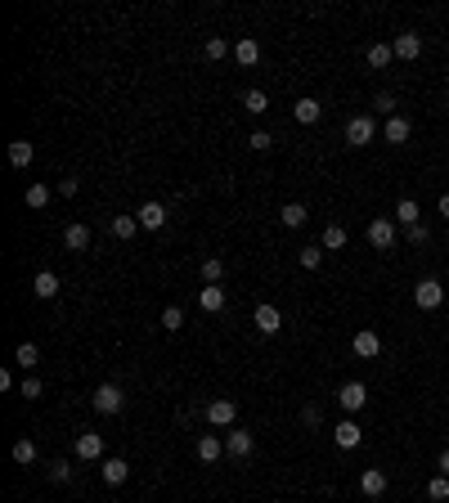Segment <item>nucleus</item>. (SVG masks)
I'll return each mask as SVG.
<instances>
[{
	"mask_svg": "<svg viewBox=\"0 0 449 503\" xmlns=\"http://www.w3.org/2000/svg\"><path fill=\"white\" fill-rule=\"evenodd\" d=\"M441 216H449V194H445V198H441Z\"/></svg>",
	"mask_w": 449,
	"mask_h": 503,
	"instance_id": "44",
	"label": "nucleus"
},
{
	"mask_svg": "<svg viewBox=\"0 0 449 503\" xmlns=\"http://www.w3.org/2000/svg\"><path fill=\"white\" fill-rule=\"evenodd\" d=\"M409 117H387V144H405L409 139Z\"/></svg>",
	"mask_w": 449,
	"mask_h": 503,
	"instance_id": "24",
	"label": "nucleus"
},
{
	"mask_svg": "<svg viewBox=\"0 0 449 503\" xmlns=\"http://www.w3.org/2000/svg\"><path fill=\"white\" fill-rule=\"evenodd\" d=\"M14 359H18V364H23V368H32L36 359H41V350H36L32 341H18V346H14Z\"/></svg>",
	"mask_w": 449,
	"mask_h": 503,
	"instance_id": "30",
	"label": "nucleus"
},
{
	"mask_svg": "<svg viewBox=\"0 0 449 503\" xmlns=\"http://www.w3.org/2000/svg\"><path fill=\"white\" fill-rule=\"evenodd\" d=\"M391 50H396V59H418V54H423V36L418 32H400Z\"/></svg>",
	"mask_w": 449,
	"mask_h": 503,
	"instance_id": "11",
	"label": "nucleus"
},
{
	"mask_svg": "<svg viewBox=\"0 0 449 503\" xmlns=\"http://www.w3.org/2000/svg\"><path fill=\"white\" fill-rule=\"evenodd\" d=\"M45 203H50V189H45V185H27V207H32V212H41Z\"/></svg>",
	"mask_w": 449,
	"mask_h": 503,
	"instance_id": "33",
	"label": "nucleus"
},
{
	"mask_svg": "<svg viewBox=\"0 0 449 503\" xmlns=\"http://www.w3.org/2000/svg\"><path fill=\"white\" fill-rule=\"evenodd\" d=\"M135 216H139V225H144V230H162V225H167V207H162V203H144Z\"/></svg>",
	"mask_w": 449,
	"mask_h": 503,
	"instance_id": "17",
	"label": "nucleus"
},
{
	"mask_svg": "<svg viewBox=\"0 0 449 503\" xmlns=\"http://www.w3.org/2000/svg\"><path fill=\"white\" fill-rule=\"evenodd\" d=\"M23 395H27V400H36V395H41V382H36V377H23Z\"/></svg>",
	"mask_w": 449,
	"mask_h": 503,
	"instance_id": "42",
	"label": "nucleus"
},
{
	"mask_svg": "<svg viewBox=\"0 0 449 503\" xmlns=\"http://www.w3.org/2000/svg\"><path fill=\"white\" fill-rule=\"evenodd\" d=\"M396 221H387V216H378V221H368V243H373L378 252H391L396 248Z\"/></svg>",
	"mask_w": 449,
	"mask_h": 503,
	"instance_id": "2",
	"label": "nucleus"
},
{
	"mask_svg": "<svg viewBox=\"0 0 449 503\" xmlns=\"http://www.w3.org/2000/svg\"><path fill=\"white\" fill-rule=\"evenodd\" d=\"M234 59H238V63H243V68H252V63H256V59H261V45H256V41H252V36H243V41H238V45H234Z\"/></svg>",
	"mask_w": 449,
	"mask_h": 503,
	"instance_id": "22",
	"label": "nucleus"
},
{
	"mask_svg": "<svg viewBox=\"0 0 449 503\" xmlns=\"http://www.w3.org/2000/svg\"><path fill=\"white\" fill-rule=\"evenodd\" d=\"M198 306H203L207 315H216V310H225V288H221V283H207V288L198 292Z\"/></svg>",
	"mask_w": 449,
	"mask_h": 503,
	"instance_id": "13",
	"label": "nucleus"
},
{
	"mask_svg": "<svg viewBox=\"0 0 449 503\" xmlns=\"http://www.w3.org/2000/svg\"><path fill=\"white\" fill-rule=\"evenodd\" d=\"M59 288H63V283H59V274H54V270H41V274L32 279V292H36L41 301H54V297H59Z\"/></svg>",
	"mask_w": 449,
	"mask_h": 503,
	"instance_id": "9",
	"label": "nucleus"
},
{
	"mask_svg": "<svg viewBox=\"0 0 449 503\" xmlns=\"http://www.w3.org/2000/svg\"><path fill=\"white\" fill-rule=\"evenodd\" d=\"M234 418H238V404L234 400H207V423L212 427H234Z\"/></svg>",
	"mask_w": 449,
	"mask_h": 503,
	"instance_id": "6",
	"label": "nucleus"
},
{
	"mask_svg": "<svg viewBox=\"0 0 449 503\" xmlns=\"http://www.w3.org/2000/svg\"><path fill=\"white\" fill-rule=\"evenodd\" d=\"M162 328H167V333L185 328V310H180V306H167V310H162Z\"/></svg>",
	"mask_w": 449,
	"mask_h": 503,
	"instance_id": "34",
	"label": "nucleus"
},
{
	"mask_svg": "<svg viewBox=\"0 0 449 503\" xmlns=\"http://www.w3.org/2000/svg\"><path fill=\"white\" fill-rule=\"evenodd\" d=\"M225 54H229V41H225V36H207V59H225Z\"/></svg>",
	"mask_w": 449,
	"mask_h": 503,
	"instance_id": "36",
	"label": "nucleus"
},
{
	"mask_svg": "<svg viewBox=\"0 0 449 503\" xmlns=\"http://www.w3.org/2000/svg\"><path fill=\"white\" fill-rule=\"evenodd\" d=\"M350 350H355L359 359H378V350H382V341L373 328H364V333H355V341H350Z\"/></svg>",
	"mask_w": 449,
	"mask_h": 503,
	"instance_id": "12",
	"label": "nucleus"
},
{
	"mask_svg": "<svg viewBox=\"0 0 449 503\" xmlns=\"http://www.w3.org/2000/svg\"><path fill=\"white\" fill-rule=\"evenodd\" d=\"M32 157H36V148L27 144V139H14V144H9V162H14L18 171H23V167H32Z\"/></svg>",
	"mask_w": 449,
	"mask_h": 503,
	"instance_id": "23",
	"label": "nucleus"
},
{
	"mask_svg": "<svg viewBox=\"0 0 449 503\" xmlns=\"http://www.w3.org/2000/svg\"><path fill=\"white\" fill-rule=\"evenodd\" d=\"M63 248L85 252V248H90V230H85V225H68V230H63Z\"/></svg>",
	"mask_w": 449,
	"mask_h": 503,
	"instance_id": "21",
	"label": "nucleus"
},
{
	"mask_svg": "<svg viewBox=\"0 0 449 503\" xmlns=\"http://www.w3.org/2000/svg\"><path fill=\"white\" fill-rule=\"evenodd\" d=\"M396 59V50H391L387 41H378V45H368V68H387V63Z\"/></svg>",
	"mask_w": 449,
	"mask_h": 503,
	"instance_id": "25",
	"label": "nucleus"
},
{
	"mask_svg": "<svg viewBox=\"0 0 449 503\" xmlns=\"http://www.w3.org/2000/svg\"><path fill=\"white\" fill-rule=\"evenodd\" d=\"M427 499H432V503H445L449 499V477H432V481H427Z\"/></svg>",
	"mask_w": 449,
	"mask_h": 503,
	"instance_id": "31",
	"label": "nucleus"
},
{
	"mask_svg": "<svg viewBox=\"0 0 449 503\" xmlns=\"http://www.w3.org/2000/svg\"><path fill=\"white\" fill-rule=\"evenodd\" d=\"M270 144H274V135H270V130H252V135H247V148H256V153H265Z\"/></svg>",
	"mask_w": 449,
	"mask_h": 503,
	"instance_id": "37",
	"label": "nucleus"
},
{
	"mask_svg": "<svg viewBox=\"0 0 449 503\" xmlns=\"http://www.w3.org/2000/svg\"><path fill=\"white\" fill-rule=\"evenodd\" d=\"M418 216H423V212H418V203H414V198H400V207H396V221L405 225V230H409V225H418Z\"/></svg>",
	"mask_w": 449,
	"mask_h": 503,
	"instance_id": "26",
	"label": "nucleus"
},
{
	"mask_svg": "<svg viewBox=\"0 0 449 503\" xmlns=\"http://www.w3.org/2000/svg\"><path fill=\"white\" fill-rule=\"evenodd\" d=\"M76 459H85V463L103 459V436L99 432H81L76 436Z\"/></svg>",
	"mask_w": 449,
	"mask_h": 503,
	"instance_id": "8",
	"label": "nucleus"
},
{
	"mask_svg": "<svg viewBox=\"0 0 449 503\" xmlns=\"http://www.w3.org/2000/svg\"><path fill=\"white\" fill-rule=\"evenodd\" d=\"M332 441H337L341 450H355V445L364 441V432H359V427H355V423L346 418V423H337V427H332Z\"/></svg>",
	"mask_w": 449,
	"mask_h": 503,
	"instance_id": "14",
	"label": "nucleus"
},
{
	"mask_svg": "<svg viewBox=\"0 0 449 503\" xmlns=\"http://www.w3.org/2000/svg\"><path fill=\"white\" fill-rule=\"evenodd\" d=\"M225 279V261L221 256H207L203 261V283H221Z\"/></svg>",
	"mask_w": 449,
	"mask_h": 503,
	"instance_id": "29",
	"label": "nucleus"
},
{
	"mask_svg": "<svg viewBox=\"0 0 449 503\" xmlns=\"http://www.w3.org/2000/svg\"><path fill=\"white\" fill-rule=\"evenodd\" d=\"M405 234H409V243H427V239H432V230H427L423 221H418V225H409Z\"/></svg>",
	"mask_w": 449,
	"mask_h": 503,
	"instance_id": "40",
	"label": "nucleus"
},
{
	"mask_svg": "<svg viewBox=\"0 0 449 503\" xmlns=\"http://www.w3.org/2000/svg\"><path fill=\"white\" fill-rule=\"evenodd\" d=\"M373 108H382L387 117H396V112H391V108H396V99H391V94H378V99H373Z\"/></svg>",
	"mask_w": 449,
	"mask_h": 503,
	"instance_id": "41",
	"label": "nucleus"
},
{
	"mask_svg": "<svg viewBox=\"0 0 449 503\" xmlns=\"http://www.w3.org/2000/svg\"><path fill=\"white\" fill-rule=\"evenodd\" d=\"M221 454H225V441H216L212 432H207V436H198V459H203V463H216Z\"/></svg>",
	"mask_w": 449,
	"mask_h": 503,
	"instance_id": "20",
	"label": "nucleus"
},
{
	"mask_svg": "<svg viewBox=\"0 0 449 503\" xmlns=\"http://www.w3.org/2000/svg\"><path fill=\"white\" fill-rule=\"evenodd\" d=\"M323 248H328V252L346 248V230H341V225H328V230H323Z\"/></svg>",
	"mask_w": 449,
	"mask_h": 503,
	"instance_id": "32",
	"label": "nucleus"
},
{
	"mask_svg": "<svg viewBox=\"0 0 449 503\" xmlns=\"http://www.w3.org/2000/svg\"><path fill=\"white\" fill-rule=\"evenodd\" d=\"M414 301H418V310H436L445 301V288L436 279H418V288H414Z\"/></svg>",
	"mask_w": 449,
	"mask_h": 503,
	"instance_id": "5",
	"label": "nucleus"
},
{
	"mask_svg": "<svg viewBox=\"0 0 449 503\" xmlns=\"http://www.w3.org/2000/svg\"><path fill=\"white\" fill-rule=\"evenodd\" d=\"M436 468H441V477H449V450H441V463H436Z\"/></svg>",
	"mask_w": 449,
	"mask_h": 503,
	"instance_id": "43",
	"label": "nucleus"
},
{
	"mask_svg": "<svg viewBox=\"0 0 449 503\" xmlns=\"http://www.w3.org/2000/svg\"><path fill=\"white\" fill-rule=\"evenodd\" d=\"M279 221L288 225V230H301V225L310 221V212H305L301 203H283V207H279Z\"/></svg>",
	"mask_w": 449,
	"mask_h": 503,
	"instance_id": "19",
	"label": "nucleus"
},
{
	"mask_svg": "<svg viewBox=\"0 0 449 503\" xmlns=\"http://www.w3.org/2000/svg\"><path fill=\"white\" fill-rule=\"evenodd\" d=\"M359 490H364L368 499H378V495H387V472L382 468H368L364 477H359Z\"/></svg>",
	"mask_w": 449,
	"mask_h": 503,
	"instance_id": "15",
	"label": "nucleus"
},
{
	"mask_svg": "<svg viewBox=\"0 0 449 503\" xmlns=\"http://www.w3.org/2000/svg\"><path fill=\"white\" fill-rule=\"evenodd\" d=\"M50 481H59V486H68V481H72V468H68V463H50Z\"/></svg>",
	"mask_w": 449,
	"mask_h": 503,
	"instance_id": "39",
	"label": "nucleus"
},
{
	"mask_svg": "<svg viewBox=\"0 0 449 503\" xmlns=\"http://www.w3.org/2000/svg\"><path fill=\"white\" fill-rule=\"evenodd\" d=\"M135 230H139V216H112V234L117 239H135Z\"/></svg>",
	"mask_w": 449,
	"mask_h": 503,
	"instance_id": "27",
	"label": "nucleus"
},
{
	"mask_svg": "<svg viewBox=\"0 0 449 503\" xmlns=\"http://www.w3.org/2000/svg\"><path fill=\"white\" fill-rule=\"evenodd\" d=\"M90 404L99 414H121V404H126V395H121V386H112V382H103L99 391L90 395Z\"/></svg>",
	"mask_w": 449,
	"mask_h": 503,
	"instance_id": "3",
	"label": "nucleus"
},
{
	"mask_svg": "<svg viewBox=\"0 0 449 503\" xmlns=\"http://www.w3.org/2000/svg\"><path fill=\"white\" fill-rule=\"evenodd\" d=\"M103 481H108V486H121V481H126L130 477V463L126 459H103Z\"/></svg>",
	"mask_w": 449,
	"mask_h": 503,
	"instance_id": "18",
	"label": "nucleus"
},
{
	"mask_svg": "<svg viewBox=\"0 0 449 503\" xmlns=\"http://www.w3.org/2000/svg\"><path fill=\"white\" fill-rule=\"evenodd\" d=\"M14 463L32 468V463H36V445H32V441H18V445H14Z\"/></svg>",
	"mask_w": 449,
	"mask_h": 503,
	"instance_id": "35",
	"label": "nucleus"
},
{
	"mask_svg": "<svg viewBox=\"0 0 449 503\" xmlns=\"http://www.w3.org/2000/svg\"><path fill=\"white\" fill-rule=\"evenodd\" d=\"M337 404H341L346 414L364 409V404H368V386H364V382H346V386L337 391Z\"/></svg>",
	"mask_w": 449,
	"mask_h": 503,
	"instance_id": "7",
	"label": "nucleus"
},
{
	"mask_svg": "<svg viewBox=\"0 0 449 503\" xmlns=\"http://www.w3.org/2000/svg\"><path fill=\"white\" fill-rule=\"evenodd\" d=\"M373 135H378V121H373V117H364V112L346 121V144H350V148H364V144H373Z\"/></svg>",
	"mask_w": 449,
	"mask_h": 503,
	"instance_id": "1",
	"label": "nucleus"
},
{
	"mask_svg": "<svg viewBox=\"0 0 449 503\" xmlns=\"http://www.w3.org/2000/svg\"><path fill=\"white\" fill-rule=\"evenodd\" d=\"M252 432H243V427H234V432L225 436V454H234V459H247V454H252Z\"/></svg>",
	"mask_w": 449,
	"mask_h": 503,
	"instance_id": "10",
	"label": "nucleus"
},
{
	"mask_svg": "<svg viewBox=\"0 0 449 503\" xmlns=\"http://www.w3.org/2000/svg\"><path fill=\"white\" fill-rule=\"evenodd\" d=\"M243 108L252 112V117H261V112L270 108V99H265V90H247V94H243Z\"/></svg>",
	"mask_w": 449,
	"mask_h": 503,
	"instance_id": "28",
	"label": "nucleus"
},
{
	"mask_svg": "<svg viewBox=\"0 0 449 503\" xmlns=\"http://www.w3.org/2000/svg\"><path fill=\"white\" fill-rule=\"evenodd\" d=\"M252 324L261 328L265 337H274V333H279V328H283V315H279V306H270V301H261V306L252 310Z\"/></svg>",
	"mask_w": 449,
	"mask_h": 503,
	"instance_id": "4",
	"label": "nucleus"
},
{
	"mask_svg": "<svg viewBox=\"0 0 449 503\" xmlns=\"http://www.w3.org/2000/svg\"><path fill=\"white\" fill-rule=\"evenodd\" d=\"M301 265L305 270H319L323 265V248H301Z\"/></svg>",
	"mask_w": 449,
	"mask_h": 503,
	"instance_id": "38",
	"label": "nucleus"
},
{
	"mask_svg": "<svg viewBox=\"0 0 449 503\" xmlns=\"http://www.w3.org/2000/svg\"><path fill=\"white\" fill-rule=\"evenodd\" d=\"M292 117L301 121V126H314V121L323 117V108H319V99H297L292 103Z\"/></svg>",
	"mask_w": 449,
	"mask_h": 503,
	"instance_id": "16",
	"label": "nucleus"
}]
</instances>
